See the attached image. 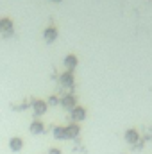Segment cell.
Masks as SVG:
<instances>
[{
    "mask_svg": "<svg viewBox=\"0 0 152 154\" xmlns=\"http://www.w3.org/2000/svg\"><path fill=\"white\" fill-rule=\"evenodd\" d=\"M47 154H63V151H61V149H56V147H52V149H50Z\"/></svg>",
    "mask_w": 152,
    "mask_h": 154,
    "instance_id": "obj_14",
    "label": "cell"
},
{
    "mask_svg": "<svg viewBox=\"0 0 152 154\" xmlns=\"http://www.w3.org/2000/svg\"><path fill=\"white\" fill-rule=\"evenodd\" d=\"M0 31L11 34V32H13V20H11V18H2V20H0Z\"/></svg>",
    "mask_w": 152,
    "mask_h": 154,
    "instance_id": "obj_12",
    "label": "cell"
},
{
    "mask_svg": "<svg viewBox=\"0 0 152 154\" xmlns=\"http://www.w3.org/2000/svg\"><path fill=\"white\" fill-rule=\"evenodd\" d=\"M47 111H48V104H47L45 100H39L38 99V100L32 102V113L36 116H43Z\"/></svg>",
    "mask_w": 152,
    "mask_h": 154,
    "instance_id": "obj_4",
    "label": "cell"
},
{
    "mask_svg": "<svg viewBox=\"0 0 152 154\" xmlns=\"http://www.w3.org/2000/svg\"><path fill=\"white\" fill-rule=\"evenodd\" d=\"M59 36V31L56 29V27H47L45 31H43V39L47 41V43H54L56 39Z\"/></svg>",
    "mask_w": 152,
    "mask_h": 154,
    "instance_id": "obj_7",
    "label": "cell"
},
{
    "mask_svg": "<svg viewBox=\"0 0 152 154\" xmlns=\"http://www.w3.org/2000/svg\"><path fill=\"white\" fill-rule=\"evenodd\" d=\"M123 140H125L127 143H131V145H136V143L140 142V133H138L136 129H127L125 134H123Z\"/></svg>",
    "mask_w": 152,
    "mask_h": 154,
    "instance_id": "obj_6",
    "label": "cell"
},
{
    "mask_svg": "<svg viewBox=\"0 0 152 154\" xmlns=\"http://www.w3.org/2000/svg\"><path fill=\"white\" fill-rule=\"evenodd\" d=\"M65 133H66V140H74L81 134V127H79V124L72 122V124L65 125Z\"/></svg>",
    "mask_w": 152,
    "mask_h": 154,
    "instance_id": "obj_5",
    "label": "cell"
},
{
    "mask_svg": "<svg viewBox=\"0 0 152 154\" xmlns=\"http://www.w3.org/2000/svg\"><path fill=\"white\" fill-rule=\"evenodd\" d=\"M50 2H61V0H50Z\"/></svg>",
    "mask_w": 152,
    "mask_h": 154,
    "instance_id": "obj_15",
    "label": "cell"
},
{
    "mask_svg": "<svg viewBox=\"0 0 152 154\" xmlns=\"http://www.w3.org/2000/svg\"><path fill=\"white\" fill-rule=\"evenodd\" d=\"M70 116H72V122H82V120H86V116H88V111H86V108H82V106H75L72 111H70Z\"/></svg>",
    "mask_w": 152,
    "mask_h": 154,
    "instance_id": "obj_2",
    "label": "cell"
},
{
    "mask_svg": "<svg viewBox=\"0 0 152 154\" xmlns=\"http://www.w3.org/2000/svg\"><path fill=\"white\" fill-rule=\"evenodd\" d=\"M9 149H11L13 152H20V151L23 149V140H22L20 136H13V138L9 140Z\"/></svg>",
    "mask_w": 152,
    "mask_h": 154,
    "instance_id": "obj_9",
    "label": "cell"
},
{
    "mask_svg": "<svg viewBox=\"0 0 152 154\" xmlns=\"http://www.w3.org/2000/svg\"><path fill=\"white\" fill-rule=\"evenodd\" d=\"M52 136L56 140H66V133H65V125H56L52 129Z\"/></svg>",
    "mask_w": 152,
    "mask_h": 154,
    "instance_id": "obj_11",
    "label": "cell"
},
{
    "mask_svg": "<svg viewBox=\"0 0 152 154\" xmlns=\"http://www.w3.org/2000/svg\"><path fill=\"white\" fill-rule=\"evenodd\" d=\"M47 104H48V106H57V104H59V99H57V97H50Z\"/></svg>",
    "mask_w": 152,
    "mask_h": 154,
    "instance_id": "obj_13",
    "label": "cell"
},
{
    "mask_svg": "<svg viewBox=\"0 0 152 154\" xmlns=\"http://www.w3.org/2000/svg\"><path fill=\"white\" fill-rule=\"evenodd\" d=\"M59 104L65 108V109H68V111H72L74 108L77 106V99L74 93H66V95H63V99L59 100Z\"/></svg>",
    "mask_w": 152,
    "mask_h": 154,
    "instance_id": "obj_1",
    "label": "cell"
},
{
    "mask_svg": "<svg viewBox=\"0 0 152 154\" xmlns=\"http://www.w3.org/2000/svg\"><path fill=\"white\" fill-rule=\"evenodd\" d=\"M59 84L61 86H65V88H74V84H75V77H74V72H65V74H61L59 75Z\"/></svg>",
    "mask_w": 152,
    "mask_h": 154,
    "instance_id": "obj_3",
    "label": "cell"
},
{
    "mask_svg": "<svg viewBox=\"0 0 152 154\" xmlns=\"http://www.w3.org/2000/svg\"><path fill=\"white\" fill-rule=\"evenodd\" d=\"M29 131H31L32 134H43V133H45V124H43L41 120H34V122H31Z\"/></svg>",
    "mask_w": 152,
    "mask_h": 154,
    "instance_id": "obj_10",
    "label": "cell"
},
{
    "mask_svg": "<svg viewBox=\"0 0 152 154\" xmlns=\"http://www.w3.org/2000/svg\"><path fill=\"white\" fill-rule=\"evenodd\" d=\"M63 65L66 66V70H68V72H74V70H75V66L79 65V59H77V56H74V54H68V56L65 57Z\"/></svg>",
    "mask_w": 152,
    "mask_h": 154,
    "instance_id": "obj_8",
    "label": "cell"
}]
</instances>
